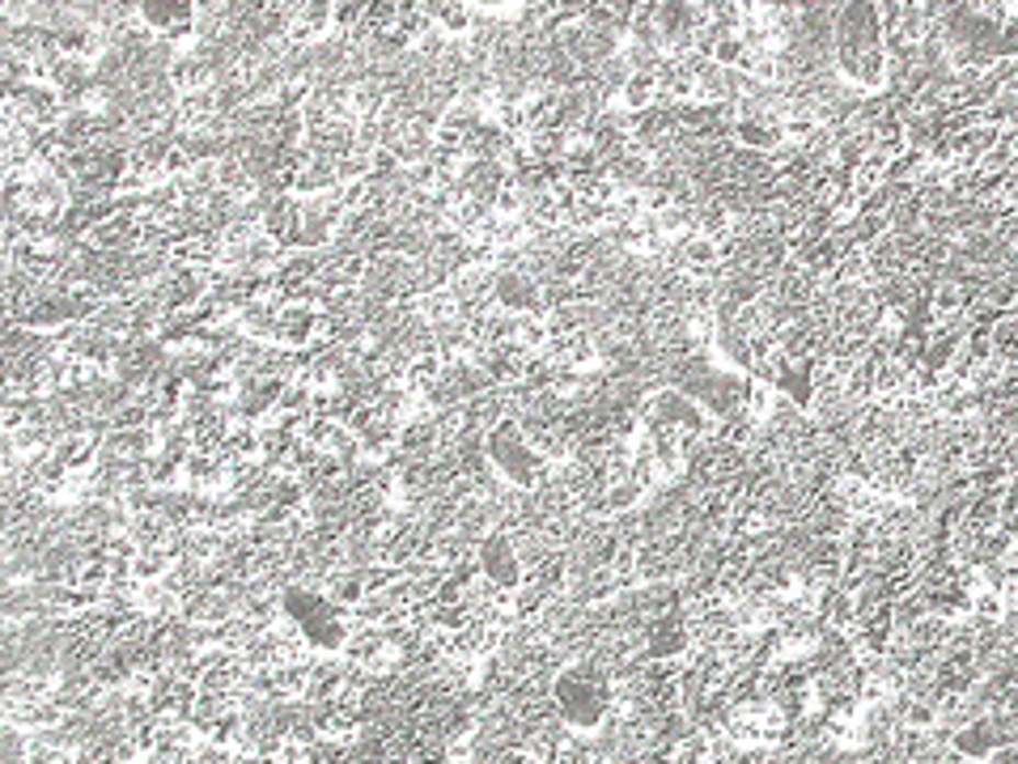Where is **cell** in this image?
Returning <instances> with one entry per match:
<instances>
[{"label": "cell", "instance_id": "1", "mask_svg": "<svg viewBox=\"0 0 1018 764\" xmlns=\"http://www.w3.org/2000/svg\"><path fill=\"white\" fill-rule=\"evenodd\" d=\"M832 64H836V77L858 86L861 98L887 90V38L879 22V4H836Z\"/></svg>", "mask_w": 1018, "mask_h": 764}, {"label": "cell", "instance_id": "2", "mask_svg": "<svg viewBox=\"0 0 1018 764\" xmlns=\"http://www.w3.org/2000/svg\"><path fill=\"white\" fill-rule=\"evenodd\" d=\"M552 705L573 734H603L615 705V679L599 659H577L552 675Z\"/></svg>", "mask_w": 1018, "mask_h": 764}, {"label": "cell", "instance_id": "3", "mask_svg": "<svg viewBox=\"0 0 1018 764\" xmlns=\"http://www.w3.org/2000/svg\"><path fill=\"white\" fill-rule=\"evenodd\" d=\"M281 607H285L289 620L302 629L306 645H310V650H318V654H340V650L349 645L352 611H349V607L336 604L327 591L293 582V586H285V591H281Z\"/></svg>", "mask_w": 1018, "mask_h": 764}, {"label": "cell", "instance_id": "4", "mask_svg": "<svg viewBox=\"0 0 1018 764\" xmlns=\"http://www.w3.org/2000/svg\"><path fill=\"white\" fill-rule=\"evenodd\" d=\"M484 446H488V463H493V472L506 480L509 488L535 493V488H543V484L552 480V472H556L540 450L531 446V438L522 434V425H518V420H501V425H493V429H488V438H484Z\"/></svg>", "mask_w": 1018, "mask_h": 764}, {"label": "cell", "instance_id": "5", "mask_svg": "<svg viewBox=\"0 0 1018 764\" xmlns=\"http://www.w3.org/2000/svg\"><path fill=\"white\" fill-rule=\"evenodd\" d=\"M636 413L645 416L649 425H658V429H670V434H679V438H713V416L700 408L692 395H683L679 386H658L654 395H645L641 400V408Z\"/></svg>", "mask_w": 1018, "mask_h": 764}, {"label": "cell", "instance_id": "6", "mask_svg": "<svg viewBox=\"0 0 1018 764\" xmlns=\"http://www.w3.org/2000/svg\"><path fill=\"white\" fill-rule=\"evenodd\" d=\"M641 650L649 663H683L692 654V620L683 607L641 625Z\"/></svg>", "mask_w": 1018, "mask_h": 764}, {"label": "cell", "instance_id": "7", "mask_svg": "<svg viewBox=\"0 0 1018 764\" xmlns=\"http://www.w3.org/2000/svg\"><path fill=\"white\" fill-rule=\"evenodd\" d=\"M476 561H479V573L497 586V591H518L522 582H527V565H522V552H518V543H513V536L509 531H488L484 540H479L476 548Z\"/></svg>", "mask_w": 1018, "mask_h": 764}, {"label": "cell", "instance_id": "8", "mask_svg": "<svg viewBox=\"0 0 1018 764\" xmlns=\"http://www.w3.org/2000/svg\"><path fill=\"white\" fill-rule=\"evenodd\" d=\"M731 141L738 149H747V154L768 158V154H777V149L785 145L781 115H777V111H743L731 124Z\"/></svg>", "mask_w": 1018, "mask_h": 764}, {"label": "cell", "instance_id": "9", "mask_svg": "<svg viewBox=\"0 0 1018 764\" xmlns=\"http://www.w3.org/2000/svg\"><path fill=\"white\" fill-rule=\"evenodd\" d=\"M493 297H497V306H501L506 315H540L543 285L531 272H522V268H506V272H497V281H493Z\"/></svg>", "mask_w": 1018, "mask_h": 764}, {"label": "cell", "instance_id": "10", "mask_svg": "<svg viewBox=\"0 0 1018 764\" xmlns=\"http://www.w3.org/2000/svg\"><path fill=\"white\" fill-rule=\"evenodd\" d=\"M318 323H323V311L289 302V306H281V315H276V345H285V349H315Z\"/></svg>", "mask_w": 1018, "mask_h": 764}, {"label": "cell", "instance_id": "11", "mask_svg": "<svg viewBox=\"0 0 1018 764\" xmlns=\"http://www.w3.org/2000/svg\"><path fill=\"white\" fill-rule=\"evenodd\" d=\"M195 18H200V4H191V0H145L140 4V22L161 38L195 26Z\"/></svg>", "mask_w": 1018, "mask_h": 764}, {"label": "cell", "instance_id": "12", "mask_svg": "<svg viewBox=\"0 0 1018 764\" xmlns=\"http://www.w3.org/2000/svg\"><path fill=\"white\" fill-rule=\"evenodd\" d=\"M52 454L60 459L72 476H86V472H94L98 459H102V442L90 438V434H64Z\"/></svg>", "mask_w": 1018, "mask_h": 764}, {"label": "cell", "instance_id": "13", "mask_svg": "<svg viewBox=\"0 0 1018 764\" xmlns=\"http://www.w3.org/2000/svg\"><path fill=\"white\" fill-rule=\"evenodd\" d=\"M276 306H263V302H251L238 311V332L255 340V345H276Z\"/></svg>", "mask_w": 1018, "mask_h": 764}, {"label": "cell", "instance_id": "14", "mask_svg": "<svg viewBox=\"0 0 1018 764\" xmlns=\"http://www.w3.org/2000/svg\"><path fill=\"white\" fill-rule=\"evenodd\" d=\"M323 591L336 599L340 607H361L365 604V595H370V586H365V573L361 570H336L327 573V582H323Z\"/></svg>", "mask_w": 1018, "mask_h": 764}, {"label": "cell", "instance_id": "15", "mask_svg": "<svg viewBox=\"0 0 1018 764\" xmlns=\"http://www.w3.org/2000/svg\"><path fill=\"white\" fill-rule=\"evenodd\" d=\"M127 536L136 540V548H170V540L179 536L170 523H166V514H136L132 518V527H127Z\"/></svg>", "mask_w": 1018, "mask_h": 764}, {"label": "cell", "instance_id": "16", "mask_svg": "<svg viewBox=\"0 0 1018 764\" xmlns=\"http://www.w3.org/2000/svg\"><path fill=\"white\" fill-rule=\"evenodd\" d=\"M268 764H310V748L306 743H297V739H285L281 748H276V756Z\"/></svg>", "mask_w": 1018, "mask_h": 764}, {"label": "cell", "instance_id": "17", "mask_svg": "<svg viewBox=\"0 0 1018 764\" xmlns=\"http://www.w3.org/2000/svg\"><path fill=\"white\" fill-rule=\"evenodd\" d=\"M238 761V752L234 748H222V743H200V752H195V764H234Z\"/></svg>", "mask_w": 1018, "mask_h": 764}]
</instances>
